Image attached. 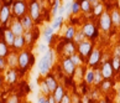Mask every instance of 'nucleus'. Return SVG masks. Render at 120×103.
<instances>
[{
    "label": "nucleus",
    "instance_id": "1",
    "mask_svg": "<svg viewBox=\"0 0 120 103\" xmlns=\"http://www.w3.org/2000/svg\"><path fill=\"white\" fill-rule=\"evenodd\" d=\"M56 60V53L53 50H47L43 56L41 57V60L38 62V72L40 75L46 76L47 73H50V70L52 68L53 63Z\"/></svg>",
    "mask_w": 120,
    "mask_h": 103
},
{
    "label": "nucleus",
    "instance_id": "2",
    "mask_svg": "<svg viewBox=\"0 0 120 103\" xmlns=\"http://www.w3.org/2000/svg\"><path fill=\"white\" fill-rule=\"evenodd\" d=\"M35 62V57L29 50H21L19 52V70L20 73L24 75Z\"/></svg>",
    "mask_w": 120,
    "mask_h": 103
},
{
    "label": "nucleus",
    "instance_id": "3",
    "mask_svg": "<svg viewBox=\"0 0 120 103\" xmlns=\"http://www.w3.org/2000/svg\"><path fill=\"white\" fill-rule=\"evenodd\" d=\"M92 50H93V42L89 41V40H87V39L77 45V52L82 56L83 60L88 59V56L90 55Z\"/></svg>",
    "mask_w": 120,
    "mask_h": 103
},
{
    "label": "nucleus",
    "instance_id": "4",
    "mask_svg": "<svg viewBox=\"0 0 120 103\" xmlns=\"http://www.w3.org/2000/svg\"><path fill=\"white\" fill-rule=\"evenodd\" d=\"M113 26V22H112V17H110V14L108 11H103L99 16V29L103 31V32L108 34L110 29Z\"/></svg>",
    "mask_w": 120,
    "mask_h": 103
},
{
    "label": "nucleus",
    "instance_id": "5",
    "mask_svg": "<svg viewBox=\"0 0 120 103\" xmlns=\"http://www.w3.org/2000/svg\"><path fill=\"white\" fill-rule=\"evenodd\" d=\"M26 11H27V5L25 0H15L12 4V14L16 19H21L24 15H26Z\"/></svg>",
    "mask_w": 120,
    "mask_h": 103
},
{
    "label": "nucleus",
    "instance_id": "6",
    "mask_svg": "<svg viewBox=\"0 0 120 103\" xmlns=\"http://www.w3.org/2000/svg\"><path fill=\"white\" fill-rule=\"evenodd\" d=\"M61 66H62L63 72L67 76H74V72H75V70H77V66L73 63V61L71 60V57H64L61 62Z\"/></svg>",
    "mask_w": 120,
    "mask_h": 103
},
{
    "label": "nucleus",
    "instance_id": "7",
    "mask_svg": "<svg viewBox=\"0 0 120 103\" xmlns=\"http://www.w3.org/2000/svg\"><path fill=\"white\" fill-rule=\"evenodd\" d=\"M100 60H101V51L99 48H93L90 55L88 56L87 61V65L90 66V67H95L100 63Z\"/></svg>",
    "mask_w": 120,
    "mask_h": 103
},
{
    "label": "nucleus",
    "instance_id": "8",
    "mask_svg": "<svg viewBox=\"0 0 120 103\" xmlns=\"http://www.w3.org/2000/svg\"><path fill=\"white\" fill-rule=\"evenodd\" d=\"M29 11H30V16L34 19V21H38L40 20V15H41V5H40L38 0H32V1L30 3Z\"/></svg>",
    "mask_w": 120,
    "mask_h": 103
},
{
    "label": "nucleus",
    "instance_id": "9",
    "mask_svg": "<svg viewBox=\"0 0 120 103\" xmlns=\"http://www.w3.org/2000/svg\"><path fill=\"white\" fill-rule=\"evenodd\" d=\"M100 71H101V75H103L104 79H112L113 75L115 72L112 63H110V61L103 62V65H101V67H100Z\"/></svg>",
    "mask_w": 120,
    "mask_h": 103
},
{
    "label": "nucleus",
    "instance_id": "10",
    "mask_svg": "<svg viewBox=\"0 0 120 103\" xmlns=\"http://www.w3.org/2000/svg\"><path fill=\"white\" fill-rule=\"evenodd\" d=\"M75 52H77V46H75V42L73 41V40L66 42L63 45V47H62V53H63L64 57H69Z\"/></svg>",
    "mask_w": 120,
    "mask_h": 103
},
{
    "label": "nucleus",
    "instance_id": "11",
    "mask_svg": "<svg viewBox=\"0 0 120 103\" xmlns=\"http://www.w3.org/2000/svg\"><path fill=\"white\" fill-rule=\"evenodd\" d=\"M10 30L15 34V36H19V35H24L25 34V29H24L22 24H21L20 19H16V17L11 21Z\"/></svg>",
    "mask_w": 120,
    "mask_h": 103
},
{
    "label": "nucleus",
    "instance_id": "12",
    "mask_svg": "<svg viewBox=\"0 0 120 103\" xmlns=\"http://www.w3.org/2000/svg\"><path fill=\"white\" fill-rule=\"evenodd\" d=\"M11 10H10V5H5L4 4V6L1 8V10H0V21H1L3 25L8 24L9 21L11 20Z\"/></svg>",
    "mask_w": 120,
    "mask_h": 103
},
{
    "label": "nucleus",
    "instance_id": "13",
    "mask_svg": "<svg viewBox=\"0 0 120 103\" xmlns=\"http://www.w3.org/2000/svg\"><path fill=\"white\" fill-rule=\"evenodd\" d=\"M6 62H8V67H10V68H16V67L19 66V53L15 50L10 51L9 55L6 56Z\"/></svg>",
    "mask_w": 120,
    "mask_h": 103
},
{
    "label": "nucleus",
    "instance_id": "14",
    "mask_svg": "<svg viewBox=\"0 0 120 103\" xmlns=\"http://www.w3.org/2000/svg\"><path fill=\"white\" fill-rule=\"evenodd\" d=\"M82 30H83V32H84V35H86L87 39H94L98 35L95 26H94V24H92V22H87V24H84Z\"/></svg>",
    "mask_w": 120,
    "mask_h": 103
},
{
    "label": "nucleus",
    "instance_id": "15",
    "mask_svg": "<svg viewBox=\"0 0 120 103\" xmlns=\"http://www.w3.org/2000/svg\"><path fill=\"white\" fill-rule=\"evenodd\" d=\"M45 81H46V83H47L48 88H50L51 93H53V92H55V89L57 88V86H58L57 78H56L53 75H51V73H47V75H46V77H45Z\"/></svg>",
    "mask_w": 120,
    "mask_h": 103
},
{
    "label": "nucleus",
    "instance_id": "16",
    "mask_svg": "<svg viewBox=\"0 0 120 103\" xmlns=\"http://www.w3.org/2000/svg\"><path fill=\"white\" fill-rule=\"evenodd\" d=\"M26 44H27V42H26L24 35H19V36L15 37V41H14L12 47H14L15 51H21V50H24V47H25Z\"/></svg>",
    "mask_w": 120,
    "mask_h": 103
},
{
    "label": "nucleus",
    "instance_id": "17",
    "mask_svg": "<svg viewBox=\"0 0 120 103\" xmlns=\"http://www.w3.org/2000/svg\"><path fill=\"white\" fill-rule=\"evenodd\" d=\"M17 70L16 68H10L6 72V76H5V81L9 83V84H14L16 83L17 81Z\"/></svg>",
    "mask_w": 120,
    "mask_h": 103
},
{
    "label": "nucleus",
    "instance_id": "18",
    "mask_svg": "<svg viewBox=\"0 0 120 103\" xmlns=\"http://www.w3.org/2000/svg\"><path fill=\"white\" fill-rule=\"evenodd\" d=\"M20 21H21V24H22L25 31L32 30V28H34V19H32L30 15H24V16L20 19Z\"/></svg>",
    "mask_w": 120,
    "mask_h": 103
},
{
    "label": "nucleus",
    "instance_id": "19",
    "mask_svg": "<svg viewBox=\"0 0 120 103\" xmlns=\"http://www.w3.org/2000/svg\"><path fill=\"white\" fill-rule=\"evenodd\" d=\"M43 39H45V41L47 44H51L53 41V36H55V29L52 28V26H47V28L43 29Z\"/></svg>",
    "mask_w": 120,
    "mask_h": 103
},
{
    "label": "nucleus",
    "instance_id": "20",
    "mask_svg": "<svg viewBox=\"0 0 120 103\" xmlns=\"http://www.w3.org/2000/svg\"><path fill=\"white\" fill-rule=\"evenodd\" d=\"M64 95H66L64 87L61 86V84H58V86H57V88L55 89V92L52 93V96L55 97V99H56L57 103H61V101H62V98H63Z\"/></svg>",
    "mask_w": 120,
    "mask_h": 103
},
{
    "label": "nucleus",
    "instance_id": "21",
    "mask_svg": "<svg viewBox=\"0 0 120 103\" xmlns=\"http://www.w3.org/2000/svg\"><path fill=\"white\" fill-rule=\"evenodd\" d=\"M15 34L12 32L10 29H6L4 31V41H5L9 46H12L14 45V41H15Z\"/></svg>",
    "mask_w": 120,
    "mask_h": 103
},
{
    "label": "nucleus",
    "instance_id": "22",
    "mask_svg": "<svg viewBox=\"0 0 120 103\" xmlns=\"http://www.w3.org/2000/svg\"><path fill=\"white\" fill-rule=\"evenodd\" d=\"M79 5H81V11L86 12V14H88V12H90L93 10L92 3L89 0H81V1H79Z\"/></svg>",
    "mask_w": 120,
    "mask_h": 103
},
{
    "label": "nucleus",
    "instance_id": "23",
    "mask_svg": "<svg viewBox=\"0 0 120 103\" xmlns=\"http://www.w3.org/2000/svg\"><path fill=\"white\" fill-rule=\"evenodd\" d=\"M84 81H86L87 84L94 83V70L93 68H89L86 71V73H84Z\"/></svg>",
    "mask_w": 120,
    "mask_h": 103
},
{
    "label": "nucleus",
    "instance_id": "24",
    "mask_svg": "<svg viewBox=\"0 0 120 103\" xmlns=\"http://www.w3.org/2000/svg\"><path fill=\"white\" fill-rule=\"evenodd\" d=\"M110 17H112L113 25L119 28L120 26V11L119 10H113L112 12H110Z\"/></svg>",
    "mask_w": 120,
    "mask_h": 103
},
{
    "label": "nucleus",
    "instance_id": "25",
    "mask_svg": "<svg viewBox=\"0 0 120 103\" xmlns=\"http://www.w3.org/2000/svg\"><path fill=\"white\" fill-rule=\"evenodd\" d=\"M75 32H77V29H75L74 26H68V28L66 29V31H64V39L68 40V41L73 40Z\"/></svg>",
    "mask_w": 120,
    "mask_h": 103
},
{
    "label": "nucleus",
    "instance_id": "26",
    "mask_svg": "<svg viewBox=\"0 0 120 103\" xmlns=\"http://www.w3.org/2000/svg\"><path fill=\"white\" fill-rule=\"evenodd\" d=\"M63 17H64V16H62V15H56L55 17H53V21H52L51 26H52L55 30L60 29L61 26H62V24H63Z\"/></svg>",
    "mask_w": 120,
    "mask_h": 103
},
{
    "label": "nucleus",
    "instance_id": "27",
    "mask_svg": "<svg viewBox=\"0 0 120 103\" xmlns=\"http://www.w3.org/2000/svg\"><path fill=\"white\" fill-rule=\"evenodd\" d=\"M103 79H104V77H103V75H101V71H100V68L99 70H94V86H100V83L103 82Z\"/></svg>",
    "mask_w": 120,
    "mask_h": 103
},
{
    "label": "nucleus",
    "instance_id": "28",
    "mask_svg": "<svg viewBox=\"0 0 120 103\" xmlns=\"http://www.w3.org/2000/svg\"><path fill=\"white\" fill-rule=\"evenodd\" d=\"M9 52V45L5 41H0V57H6Z\"/></svg>",
    "mask_w": 120,
    "mask_h": 103
},
{
    "label": "nucleus",
    "instance_id": "29",
    "mask_svg": "<svg viewBox=\"0 0 120 103\" xmlns=\"http://www.w3.org/2000/svg\"><path fill=\"white\" fill-rule=\"evenodd\" d=\"M40 91H41V93H42L43 96H50V95H52L45 79H42V81H41V83H40Z\"/></svg>",
    "mask_w": 120,
    "mask_h": 103
},
{
    "label": "nucleus",
    "instance_id": "30",
    "mask_svg": "<svg viewBox=\"0 0 120 103\" xmlns=\"http://www.w3.org/2000/svg\"><path fill=\"white\" fill-rule=\"evenodd\" d=\"M86 39H87V37H86V35H84L83 30H77V32H75L74 37H73V41L78 45L79 42H82L83 40H86Z\"/></svg>",
    "mask_w": 120,
    "mask_h": 103
},
{
    "label": "nucleus",
    "instance_id": "31",
    "mask_svg": "<svg viewBox=\"0 0 120 103\" xmlns=\"http://www.w3.org/2000/svg\"><path fill=\"white\" fill-rule=\"evenodd\" d=\"M69 57H71V60L73 61V63H74L75 66H77V67H78V66H81V65L83 63V61H84V60L82 59V56L79 55L78 52L73 53V55H72V56H69Z\"/></svg>",
    "mask_w": 120,
    "mask_h": 103
},
{
    "label": "nucleus",
    "instance_id": "32",
    "mask_svg": "<svg viewBox=\"0 0 120 103\" xmlns=\"http://www.w3.org/2000/svg\"><path fill=\"white\" fill-rule=\"evenodd\" d=\"M110 63H112L114 71L116 72V71H120V57L118 56H113V59L110 60Z\"/></svg>",
    "mask_w": 120,
    "mask_h": 103
},
{
    "label": "nucleus",
    "instance_id": "33",
    "mask_svg": "<svg viewBox=\"0 0 120 103\" xmlns=\"http://www.w3.org/2000/svg\"><path fill=\"white\" fill-rule=\"evenodd\" d=\"M110 88H112V82H110V79H103V82L100 83V91L108 92Z\"/></svg>",
    "mask_w": 120,
    "mask_h": 103
},
{
    "label": "nucleus",
    "instance_id": "34",
    "mask_svg": "<svg viewBox=\"0 0 120 103\" xmlns=\"http://www.w3.org/2000/svg\"><path fill=\"white\" fill-rule=\"evenodd\" d=\"M58 10H60V0H55V4H53L52 10H51V15L53 17L56 15H58Z\"/></svg>",
    "mask_w": 120,
    "mask_h": 103
},
{
    "label": "nucleus",
    "instance_id": "35",
    "mask_svg": "<svg viewBox=\"0 0 120 103\" xmlns=\"http://www.w3.org/2000/svg\"><path fill=\"white\" fill-rule=\"evenodd\" d=\"M93 12H94L95 16H100V14L103 12V5L99 3L98 5H95L94 8H93Z\"/></svg>",
    "mask_w": 120,
    "mask_h": 103
},
{
    "label": "nucleus",
    "instance_id": "36",
    "mask_svg": "<svg viewBox=\"0 0 120 103\" xmlns=\"http://www.w3.org/2000/svg\"><path fill=\"white\" fill-rule=\"evenodd\" d=\"M81 11V5H79L78 1L72 3V14H78Z\"/></svg>",
    "mask_w": 120,
    "mask_h": 103
},
{
    "label": "nucleus",
    "instance_id": "37",
    "mask_svg": "<svg viewBox=\"0 0 120 103\" xmlns=\"http://www.w3.org/2000/svg\"><path fill=\"white\" fill-rule=\"evenodd\" d=\"M8 67L6 57H0V71H4Z\"/></svg>",
    "mask_w": 120,
    "mask_h": 103
},
{
    "label": "nucleus",
    "instance_id": "38",
    "mask_svg": "<svg viewBox=\"0 0 120 103\" xmlns=\"http://www.w3.org/2000/svg\"><path fill=\"white\" fill-rule=\"evenodd\" d=\"M6 103H19V97L15 96V95H12V96H10L8 98Z\"/></svg>",
    "mask_w": 120,
    "mask_h": 103
},
{
    "label": "nucleus",
    "instance_id": "39",
    "mask_svg": "<svg viewBox=\"0 0 120 103\" xmlns=\"http://www.w3.org/2000/svg\"><path fill=\"white\" fill-rule=\"evenodd\" d=\"M62 103H72V98H71L67 93L63 96V98H62V101H61Z\"/></svg>",
    "mask_w": 120,
    "mask_h": 103
},
{
    "label": "nucleus",
    "instance_id": "40",
    "mask_svg": "<svg viewBox=\"0 0 120 103\" xmlns=\"http://www.w3.org/2000/svg\"><path fill=\"white\" fill-rule=\"evenodd\" d=\"M38 51H40V52H43V53H45V52L47 51V46H46L45 44H41V45L38 46Z\"/></svg>",
    "mask_w": 120,
    "mask_h": 103
},
{
    "label": "nucleus",
    "instance_id": "41",
    "mask_svg": "<svg viewBox=\"0 0 120 103\" xmlns=\"http://www.w3.org/2000/svg\"><path fill=\"white\" fill-rule=\"evenodd\" d=\"M46 101H47V98L43 97V96L41 95V96L37 98V102H36V103H46Z\"/></svg>",
    "mask_w": 120,
    "mask_h": 103
},
{
    "label": "nucleus",
    "instance_id": "42",
    "mask_svg": "<svg viewBox=\"0 0 120 103\" xmlns=\"http://www.w3.org/2000/svg\"><path fill=\"white\" fill-rule=\"evenodd\" d=\"M114 56L120 57V45H118V46L115 47V50H114Z\"/></svg>",
    "mask_w": 120,
    "mask_h": 103
},
{
    "label": "nucleus",
    "instance_id": "43",
    "mask_svg": "<svg viewBox=\"0 0 120 103\" xmlns=\"http://www.w3.org/2000/svg\"><path fill=\"white\" fill-rule=\"evenodd\" d=\"M47 101H48V103H57L56 99H55V97H53L52 95H50V96L47 97Z\"/></svg>",
    "mask_w": 120,
    "mask_h": 103
},
{
    "label": "nucleus",
    "instance_id": "44",
    "mask_svg": "<svg viewBox=\"0 0 120 103\" xmlns=\"http://www.w3.org/2000/svg\"><path fill=\"white\" fill-rule=\"evenodd\" d=\"M89 1L92 3V6L94 8L95 5H98V4H99V0H89Z\"/></svg>",
    "mask_w": 120,
    "mask_h": 103
},
{
    "label": "nucleus",
    "instance_id": "45",
    "mask_svg": "<svg viewBox=\"0 0 120 103\" xmlns=\"http://www.w3.org/2000/svg\"><path fill=\"white\" fill-rule=\"evenodd\" d=\"M4 1V4H5V5H10V4L12 3V0H3Z\"/></svg>",
    "mask_w": 120,
    "mask_h": 103
},
{
    "label": "nucleus",
    "instance_id": "46",
    "mask_svg": "<svg viewBox=\"0 0 120 103\" xmlns=\"http://www.w3.org/2000/svg\"><path fill=\"white\" fill-rule=\"evenodd\" d=\"M3 82H4V77L0 76V88H1V86H3Z\"/></svg>",
    "mask_w": 120,
    "mask_h": 103
},
{
    "label": "nucleus",
    "instance_id": "47",
    "mask_svg": "<svg viewBox=\"0 0 120 103\" xmlns=\"http://www.w3.org/2000/svg\"><path fill=\"white\" fill-rule=\"evenodd\" d=\"M3 6H4V1H3V0H0V10H1Z\"/></svg>",
    "mask_w": 120,
    "mask_h": 103
},
{
    "label": "nucleus",
    "instance_id": "48",
    "mask_svg": "<svg viewBox=\"0 0 120 103\" xmlns=\"http://www.w3.org/2000/svg\"><path fill=\"white\" fill-rule=\"evenodd\" d=\"M98 103H109V102H108V101H99Z\"/></svg>",
    "mask_w": 120,
    "mask_h": 103
},
{
    "label": "nucleus",
    "instance_id": "49",
    "mask_svg": "<svg viewBox=\"0 0 120 103\" xmlns=\"http://www.w3.org/2000/svg\"><path fill=\"white\" fill-rule=\"evenodd\" d=\"M25 103H30V102H25Z\"/></svg>",
    "mask_w": 120,
    "mask_h": 103
},
{
    "label": "nucleus",
    "instance_id": "50",
    "mask_svg": "<svg viewBox=\"0 0 120 103\" xmlns=\"http://www.w3.org/2000/svg\"><path fill=\"white\" fill-rule=\"evenodd\" d=\"M0 25H1V21H0Z\"/></svg>",
    "mask_w": 120,
    "mask_h": 103
},
{
    "label": "nucleus",
    "instance_id": "51",
    "mask_svg": "<svg viewBox=\"0 0 120 103\" xmlns=\"http://www.w3.org/2000/svg\"><path fill=\"white\" fill-rule=\"evenodd\" d=\"M0 103H3V102H1V101H0Z\"/></svg>",
    "mask_w": 120,
    "mask_h": 103
},
{
    "label": "nucleus",
    "instance_id": "52",
    "mask_svg": "<svg viewBox=\"0 0 120 103\" xmlns=\"http://www.w3.org/2000/svg\"><path fill=\"white\" fill-rule=\"evenodd\" d=\"M61 103H62V102H61Z\"/></svg>",
    "mask_w": 120,
    "mask_h": 103
}]
</instances>
